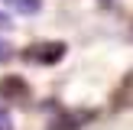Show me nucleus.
<instances>
[{
	"label": "nucleus",
	"instance_id": "f257e3e1",
	"mask_svg": "<svg viewBox=\"0 0 133 130\" xmlns=\"http://www.w3.org/2000/svg\"><path fill=\"white\" fill-rule=\"evenodd\" d=\"M62 55H65V42H36L23 49V58L32 65H55L62 62Z\"/></svg>",
	"mask_w": 133,
	"mask_h": 130
},
{
	"label": "nucleus",
	"instance_id": "f03ea898",
	"mask_svg": "<svg viewBox=\"0 0 133 130\" xmlns=\"http://www.w3.org/2000/svg\"><path fill=\"white\" fill-rule=\"evenodd\" d=\"M10 10H16V13H26V16H32V13H39L42 10V0H3Z\"/></svg>",
	"mask_w": 133,
	"mask_h": 130
},
{
	"label": "nucleus",
	"instance_id": "7ed1b4c3",
	"mask_svg": "<svg viewBox=\"0 0 133 130\" xmlns=\"http://www.w3.org/2000/svg\"><path fill=\"white\" fill-rule=\"evenodd\" d=\"M0 130H13V120H10V110L0 104Z\"/></svg>",
	"mask_w": 133,
	"mask_h": 130
},
{
	"label": "nucleus",
	"instance_id": "20e7f679",
	"mask_svg": "<svg viewBox=\"0 0 133 130\" xmlns=\"http://www.w3.org/2000/svg\"><path fill=\"white\" fill-rule=\"evenodd\" d=\"M10 55H13V49H10V46L3 42V39H0V62H6V58H10Z\"/></svg>",
	"mask_w": 133,
	"mask_h": 130
},
{
	"label": "nucleus",
	"instance_id": "39448f33",
	"mask_svg": "<svg viewBox=\"0 0 133 130\" xmlns=\"http://www.w3.org/2000/svg\"><path fill=\"white\" fill-rule=\"evenodd\" d=\"M6 26H10V16H6L3 10H0V29H6Z\"/></svg>",
	"mask_w": 133,
	"mask_h": 130
},
{
	"label": "nucleus",
	"instance_id": "423d86ee",
	"mask_svg": "<svg viewBox=\"0 0 133 130\" xmlns=\"http://www.w3.org/2000/svg\"><path fill=\"white\" fill-rule=\"evenodd\" d=\"M104 3H110V0H104Z\"/></svg>",
	"mask_w": 133,
	"mask_h": 130
}]
</instances>
